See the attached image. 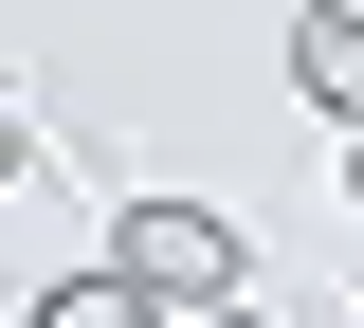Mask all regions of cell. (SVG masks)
<instances>
[{"label": "cell", "instance_id": "1", "mask_svg": "<svg viewBox=\"0 0 364 328\" xmlns=\"http://www.w3.org/2000/svg\"><path fill=\"white\" fill-rule=\"evenodd\" d=\"M164 310H237V219L219 201H128V237H109Z\"/></svg>", "mask_w": 364, "mask_h": 328}, {"label": "cell", "instance_id": "2", "mask_svg": "<svg viewBox=\"0 0 364 328\" xmlns=\"http://www.w3.org/2000/svg\"><path fill=\"white\" fill-rule=\"evenodd\" d=\"M291 73H310V110L364 128V0H310V18H291Z\"/></svg>", "mask_w": 364, "mask_h": 328}, {"label": "cell", "instance_id": "3", "mask_svg": "<svg viewBox=\"0 0 364 328\" xmlns=\"http://www.w3.org/2000/svg\"><path fill=\"white\" fill-rule=\"evenodd\" d=\"M146 310H164V292H146L128 255H91V274H55V292H37V328H146Z\"/></svg>", "mask_w": 364, "mask_h": 328}, {"label": "cell", "instance_id": "4", "mask_svg": "<svg viewBox=\"0 0 364 328\" xmlns=\"http://www.w3.org/2000/svg\"><path fill=\"white\" fill-rule=\"evenodd\" d=\"M346 201H364V128H346Z\"/></svg>", "mask_w": 364, "mask_h": 328}, {"label": "cell", "instance_id": "5", "mask_svg": "<svg viewBox=\"0 0 364 328\" xmlns=\"http://www.w3.org/2000/svg\"><path fill=\"white\" fill-rule=\"evenodd\" d=\"M200 328H273V310H200Z\"/></svg>", "mask_w": 364, "mask_h": 328}, {"label": "cell", "instance_id": "6", "mask_svg": "<svg viewBox=\"0 0 364 328\" xmlns=\"http://www.w3.org/2000/svg\"><path fill=\"white\" fill-rule=\"evenodd\" d=\"M0 183H18V128H0Z\"/></svg>", "mask_w": 364, "mask_h": 328}]
</instances>
